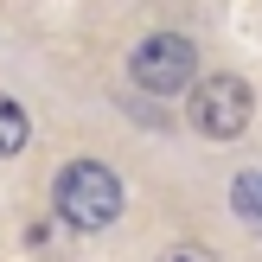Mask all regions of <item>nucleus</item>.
<instances>
[{"mask_svg": "<svg viewBox=\"0 0 262 262\" xmlns=\"http://www.w3.org/2000/svg\"><path fill=\"white\" fill-rule=\"evenodd\" d=\"M51 199H58V217H64L71 230H109L115 217H122L128 192H122V179H115L109 166L71 160V166L58 173V186H51Z\"/></svg>", "mask_w": 262, "mask_h": 262, "instance_id": "f257e3e1", "label": "nucleus"}, {"mask_svg": "<svg viewBox=\"0 0 262 262\" xmlns=\"http://www.w3.org/2000/svg\"><path fill=\"white\" fill-rule=\"evenodd\" d=\"M128 77H135V90H147V96L192 90V77H199V51H192V38H179V32H147L135 45V58H128Z\"/></svg>", "mask_w": 262, "mask_h": 262, "instance_id": "f03ea898", "label": "nucleus"}, {"mask_svg": "<svg viewBox=\"0 0 262 262\" xmlns=\"http://www.w3.org/2000/svg\"><path fill=\"white\" fill-rule=\"evenodd\" d=\"M250 109H256V96L243 77H205L192 90V128L205 141H237L250 128Z\"/></svg>", "mask_w": 262, "mask_h": 262, "instance_id": "7ed1b4c3", "label": "nucleus"}, {"mask_svg": "<svg viewBox=\"0 0 262 262\" xmlns=\"http://www.w3.org/2000/svg\"><path fill=\"white\" fill-rule=\"evenodd\" d=\"M26 141H32V122H26V109L0 90V160H7V154H19Z\"/></svg>", "mask_w": 262, "mask_h": 262, "instance_id": "20e7f679", "label": "nucleus"}, {"mask_svg": "<svg viewBox=\"0 0 262 262\" xmlns=\"http://www.w3.org/2000/svg\"><path fill=\"white\" fill-rule=\"evenodd\" d=\"M160 262H217V256L205 250V243H173V250H166Z\"/></svg>", "mask_w": 262, "mask_h": 262, "instance_id": "39448f33", "label": "nucleus"}]
</instances>
